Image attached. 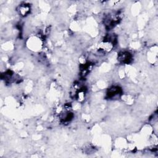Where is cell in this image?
I'll list each match as a JSON object with an SVG mask.
<instances>
[{
  "label": "cell",
  "instance_id": "obj_1",
  "mask_svg": "<svg viewBox=\"0 0 158 158\" xmlns=\"http://www.w3.org/2000/svg\"><path fill=\"white\" fill-rule=\"evenodd\" d=\"M30 11V7L29 5H22L19 6V13L20 16L25 17L27 16Z\"/></svg>",
  "mask_w": 158,
  "mask_h": 158
}]
</instances>
